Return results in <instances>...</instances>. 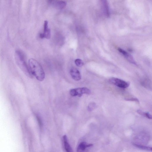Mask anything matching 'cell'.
Here are the masks:
<instances>
[{"label":"cell","mask_w":152,"mask_h":152,"mask_svg":"<svg viewBox=\"0 0 152 152\" xmlns=\"http://www.w3.org/2000/svg\"><path fill=\"white\" fill-rule=\"evenodd\" d=\"M15 57L16 63L19 68L28 77L32 78L33 75L25 60L24 54L20 50H17L15 52Z\"/></svg>","instance_id":"6da1fadb"},{"label":"cell","mask_w":152,"mask_h":152,"mask_svg":"<svg viewBox=\"0 0 152 152\" xmlns=\"http://www.w3.org/2000/svg\"><path fill=\"white\" fill-rule=\"evenodd\" d=\"M29 65L33 75L38 80L43 81L45 78V73L39 63L35 59L31 58L29 60Z\"/></svg>","instance_id":"7a4b0ae2"},{"label":"cell","mask_w":152,"mask_h":152,"mask_svg":"<svg viewBox=\"0 0 152 152\" xmlns=\"http://www.w3.org/2000/svg\"><path fill=\"white\" fill-rule=\"evenodd\" d=\"M70 94L72 96H78L80 97H81L84 94L89 95L91 93L90 90L86 87L72 89L70 90Z\"/></svg>","instance_id":"3957f363"},{"label":"cell","mask_w":152,"mask_h":152,"mask_svg":"<svg viewBox=\"0 0 152 152\" xmlns=\"http://www.w3.org/2000/svg\"><path fill=\"white\" fill-rule=\"evenodd\" d=\"M109 82L113 84L117 87L123 89H125L129 87L130 83L122 80L115 78H112L109 79Z\"/></svg>","instance_id":"277c9868"},{"label":"cell","mask_w":152,"mask_h":152,"mask_svg":"<svg viewBox=\"0 0 152 152\" xmlns=\"http://www.w3.org/2000/svg\"><path fill=\"white\" fill-rule=\"evenodd\" d=\"M50 36L51 33L48 27V22L45 21L44 23L43 32L39 34V37L41 39L46 38L48 39L50 38Z\"/></svg>","instance_id":"5b68a950"},{"label":"cell","mask_w":152,"mask_h":152,"mask_svg":"<svg viewBox=\"0 0 152 152\" xmlns=\"http://www.w3.org/2000/svg\"><path fill=\"white\" fill-rule=\"evenodd\" d=\"M118 50L119 52L130 63L135 65H137L136 62L130 54L121 48H118Z\"/></svg>","instance_id":"8992f818"},{"label":"cell","mask_w":152,"mask_h":152,"mask_svg":"<svg viewBox=\"0 0 152 152\" xmlns=\"http://www.w3.org/2000/svg\"><path fill=\"white\" fill-rule=\"evenodd\" d=\"M48 2L50 4L60 9H63L66 6L65 2L60 0H48Z\"/></svg>","instance_id":"52a82bcc"},{"label":"cell","mask_w":152,"mask_h":152,"mask_svg":"<svg viewBox=\"0 0 152 152\" xmlns=\"http://www.w3.org/2000/svg\"><path fill=\"white\" fill-rule=\"evenodd\" d=\"M72 78L75 80L79 81L81 79V75L80 71L77 69L72 68L70 71Z\"/></svg>","instance_id":"ba28073f"},{"label":"cell","mask_w":152,"mask_h":152,"mask_svg":"<svg viewBox=\"0 0 152 152\" xmlns=\"http://www.w3.org/2000/svg\"><path fill=\"white\" fill-rule=\"evenodd\" d=\"M100 1L105 15L107 17H109L110 16V12L107 0H100Z\"/></svg>","instance_id":"9c48e42d"},{"label":"cell","mask_w":152,"mask_h":152,"mask_svg":"<svg viewBox=\"0 0 152 152\" xmlns=\"http://www.w3.org/2000/svg\"><path fill=\"white\" fill-rule=\"evenodd\" d=\"M92 144H87L86 142H82L80 143L77 149L78 152L84 151L86 148L91 147L93 146Z\"/></svg>","instance_id":"30bf717a"},{"label":"cell","mask_w":152,"mask_h":152,"mask_svg":"<svg viewBox=\"0 0 152 152\" xmlns=\"http://www.w3.org/2000/svg\"><path fill=\"white\" fill-rule=\"evenodd\" d=\"M63 139L64 144L65 148L67 152H72V149L70 145L68 143L67 136L65 135L63 137Z\"/></svg>","instance_id":"8fae6325"},{"label":"cell","mask_w":152,"mask_h":152,"mask_svg":"<svg viewBox=\"0 0 152 152\" xmlns=\"http://www.w3.org/2000/svg\"><path fill=\"white\" fill-rule=\"evenodd\" d=\"M75 62L76 65L79 67H82L84 65V63L83 61L80 59L75 60Z\"/></svg>","instance_id":"7c38bea8"},{"label":"cell","mask_w":152,"mask_h":152,"mask_svg":"<svg viewBox=\"0 0 152 152\" xmlns=\"http://www.w3.org/2000/svg\"><path fill=\"white\" fill-rule=\"evenodd\" d=\"M96 107V104L94 102H92L89 104L88 106V110L89 112H91Z\"/></svg>","instance_id":"4fadbf2b"},{"label":"cell","mask_w":152,"mask_h":152,"mask_svg":"<svg viewBox=\"0 0 152 152\" xmlns=\"http://www.w3.org/2000/svg\"><path fill=\"white\" fill-rule=\"evenodd\" d=\"M141 114H143V116L149 119H152V116L148 113L142 112L141 113Z\"/></svg>","instance_id":"5bb4252c"},{"label":"cell","mask_w":152,"mask_h":152,"mask_svg":"<svg viewBox=\"0 0 152 152\" xmlns=\"http://www.w3.org/2000/svg\"><path fill=\"white\" fill-rule=\"evenodd\" d=\"M37 119H38V121L39 122V124H40V126L41 127V126H42V123L41 121V120L40 119V118L38 117H37Z\"/></svg>","instance_id":"9a60e30c"},{"label":"cell","mask_w":152,"mask_h":152,"mask_svg":"<svg viewBox=\"0 0 152 152\" xmlns=\"http://www.w3.org/2000/svg\"><path fill=\"white\" fill-rule=\"evenodd\" d=\"M151 151H152V147H151Z\"/></svg>","instance_id":"2e32d148"}]
</instances>
